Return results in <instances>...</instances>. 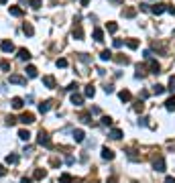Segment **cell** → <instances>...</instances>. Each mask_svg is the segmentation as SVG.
Listing matches in <instances>:
<instances>
[{
    "label": "cell",
    "instance_id": "cell-47",
    "mask_svg": "<svg viewBox=\"0 0 175 183\" xmlns=\"http://www.w3.org/2000/svg\"><path fill=\"white\" fill-rule=\"evenodd\" d=\"M165 183H175V177H167V179H165Z\"/></svg>",
    "mask_w": 175,
    "mask_h": 183
},
{
    "label": "cell",
    "instance_id": "cell-17",
    "mask_svg": "<svg viewBox=\"0 0 175 183\" xmlns=\"http://www.w3.org/2000/svg\"><path fill=\"white\" fill-rule=\"evenodd\" d=\"M10 104H12V108H15V110H20V108L24 106V100H23V98H12V102H10Z\"/></svg>",
    "mask_w": 175,
    "mask_h": 183
},
{
    "label": "cell",
    "instance_id": "cell-3",
    "mask_svg": "<svg viewBox=\"0 0 175 183\" xmlns=\"http://www.w3.org/2000/svg\"><path fill=\"white\" fill-rule=\"evenodd\" d=\"M153 169L159 171V173H163V171H165V159H163V157H157V159L153 161Z\"/></svg>",
    "mask_w": 175,
    "mask_h": 183
},
{
    "label": "cell",
    "instance_id": "cell-10",
    "mask_svg": "<svg viewBox=\"0 0 175 183\" xmlns=\"http://www.w3.org/2000/svg\"><path fill=\"white\" fill-rule=\"evenodd\" d=\"M31 57H33V55H31L29 49H19V59L20 61H29Z\"/></svg>",
    "mask_w": 175,
    "mask_h": 183
},
{
    "label": "cell",
    "instance_id": "cell-16",
    "mask_svg": "<svg viewBox=\"0 0 175 183\" xmlns=\"http://www.w3.org/2000/svg\"><path fill=\"white\" fill-rule=\"evenodd\" d=\"M8 15L10 16H23V8H20V6H10Z\"/></svg>",
    "mask_w": 175,
    "mask_h": 183
},
{
    "label": "cell",
    "instance_id": "cell-39",
    "mask_svg": "<svg viewBox=\"0 0 175 183\" xmlns=\"http://www.w3.org/2000/svg\"><path fill=\"white\" fill-rule=\"evenodd\" d=\"M0 67H2V71H10V63H8V61L4 59V61L0 63Z\"/></svg>",
    "mask_w": 175,
    "mask_h": 183
},
{
    "label": "cell",
    "instance_id": "cell-29",
    "mask_svg": "<svg viewBox=\"0 0 175 183\" xmlns=\"http://www.w3.org/2000/svg\"><path fill=\"white\" fill-rule=\"evenodd\" d=\"M71 181H73V177L69 173H63L61 177H59V183H71Z\"/></svg>",
    "mask_w": 175,
    "mask_h": 183
},
{
    "label": "cell",
    "instance_id": "cell-21",
    "mask_svg": "<svg viewBox=\"0 0 175 183\" xmlns=\"http://www.w3.org/2000/svg\"><path fill=\"white\" fill-rule=\"evenodd\" d=\"M165 108H167L169 112H175V96H171L169 100L165 102Z\"/></svg>",
    "mask_w": 175,
    "mask_h": 183
},
{
    "label": "cell",
    "instance_id": "cell-20",
    "mask_svg": "<svg viewBox=\"0 0 175 183\" xmlns=\"http://www.w3.org/2000/svg\"><path fill=\"white\" fill-rule=\"evenodd\" d=\"M110 138L120 140V138H122V130H120V128H112V130H110Z\"/></svg>",
    "mask_w": 175,
    "mask_h": 183
},
{
    "label": "cell",
    "instance_id": "cell-9",
    "mask_svg": "<svg viewBox=\"0 0 175 183\" xmlns=\"http://www.w3.org/2000/svg\"><path fill=\"white\" fill-rule=\"evenodd\" d=\"M102 159L104 161H112V159H114V151L108 149V147H104V149H102Z\"/></svg>",
    "mask_w": 175,
    "mask_h": 183
},
{
    "label": "cell",
    "instance_id": "cell-4",
    "mask_svg": "<svg viewBox=\"0 0 175 183\" xmlns=\"http://www.w3.org/2000/svg\"><path fill=\"white\" fill-rule=\"evenodd\" d=\"M23 124H33L35 122V114L33 112H24V114H20V118H19Z\"/></svg>",
    "mask_w": 175,
    "mask_h": 183
},
{
    "label": "cell",
    "instance_id": "cell-37",
    "mask_svg": "<svg viewBox=\"0 0 175 183\" xmlns=\"http://www.w3.org/2000/svg\"><path fill=\"white\" fill-rule=\"evenodd\" d=\"M167 90L175 94V75H171V77H169V87H167Z\"/></svg>",
    "mask_w": 175,
    "mask_h": 183
},
{
    "label": "cell",
    "instance_id": "cell-42",
    "mask_svg": "<svg viewBox=\"0 0 175 183\" xmlns=\"http://www.w3.org/2000/svg\"><path fill=\"white\" fill-rule=\"evenodd\" d=\"M114 47H122V39H114Z\"/></svg>",
    "mask_w": 175,
    "mask_h": 183
},
{
    "label": "cell",
    "instance_id": "cell-15",
    "mask_svg": "<svg viewBox=\"0 0 175 183\" xmlns=\"http://www.w3.org/2000/svg\"><path fill=\"white\" fill-rule=\"evenodd\" d=\"M83 96H86V98H94V96H96V87H94L92 83H90V86H86V90H83Z\"/></svg>",
    "mask_w": 175,
    "mask_h": 183
},
{
    "label": "cell",
    "instance_id": "cell-24",
    "mask_svg": "<svg viewBox=\"0 0 175 183\" xmlns=\"http://www.w3.org/2000/svg\"><path fill=\"white\" fill-rule=\"evenodd\" d=\"M112 59H116V63H120V65H128L130 63V59L124 57V55H116V57H112Z\"/></svg>",
    "mask_w": 175,
    "mask_h": 183
},
{
    "label": "cell",
    "instance_id": "cell-45",
    "mask_svg": "<svg viewBox=\"0 0 175 183\" xmlns=\"http://www.w3.org/2000/svg\"><path fill=\"white\" fill-rule=\"evenodd\" d=\"M15 122H16V118H15V116H8V126H12Z\"/></svg>",
    "mask_w": 175,
    "mask_h": 183
},
{
    "label": "cell",
    "instance_id": "cell-19",
    "mask_svg": "<svg viewBox=\"0 0 175 183\" xmlns=\"http://www.w3.org/2000/svg\"><path fill=\"white\" fill-rule=\"evenodd\" d=\"M24 71H27V75H29V77H37V75H39V71H37V67H35V65H27V69H24Z\"/></svg>",
    "mask_w": 175,
    "mask_h": 183
},
{
    "label": "cell",
    "instance_id": "cell-40",
    "mask_svg": "<svg viewBox=\"0 0 175 183\" xmlns=\"http://www.w3.org/2000/svg\"><path fill=\"white\" fill-rule=\"evenodd\" d=\"M57 67H67V59H57Z\"/></svg>",
    "mask_w": 175,
    "mask_h": 183
},
{
    "label": "cell",
    "instance_id": "cell-43",
    "mask_svg": "<svg viewBox=\"0 0 175 183\" xmlns=\"http://www.w3.org/2000/svg\"><path fill=\"white\" fill-rule=\"evenodd\" d=\"M104 92H106V94H112V92H114V86H106V87H104Z\"/></svg>",
    "mask_w": 175,
    "mask_h": 183
},
{
    "label": "cell",
    "instance_id": "cell-13",
    "mask_svg": "<svg viewBox=\"0 0 175 183\" xmlns=\"http://www.w3.org/2000/svg\"><path fill=\"white\" fill-rule=\"evenodd\" d=\"M23 33L27 35V37H33V35H35L33 24H31V23H24V24H23Z\"/></svg>",
    "mask_w": 175,
    "mask_h": 183
},
{
    "label": "cell",
    "instance_id": "cell-12",
    "mask_svg": "<svg viewBox=\"0 0 175 183\" xmlns=\"http://www.w3.org/2000/svg\"><path fill=\"white\" fill-rule=\"evenodd\" d=\"M73 140H75V143H83V140H86V134H83V130H73Z\"/></svg>",
    "mask_w": 175,
    "mask_h": 183
},
{
    "label": "cell",
    "instance_id": "cell-7",
    "mask_svg": "<svg viewBox=\"0 0 175 183\" xmlns=\"http://www.w3.org/2000/svg\"><path fill=\"white\" fill-rule=\"evenodd\" d=\"M71 35H73V39H75V41H82V39H83V29L79 27V24H75Z\"/></svg>",
    "mask_w": 175,
    "mask_h": 183
},
{
    "label": "cell",
    "instance_id": "cell-11",
    "mask_svg": "<svg viewBox=\"0 0 175 183\" xmlns=\"http://www.w3.org/2000/svg\"><path fill=\"white\" fill-rule=\"evenodd\" d=\"M118 98H120L122 102H130L132 100V94L128 90H120V92H118Z\"/></svg>",
    "mask_w": 175,
    "mask_h": 183
},
{
    "label": "cell",
    "instance_id": "cell-35",
    "mask_svg": "<svg viewBox=\"0 0 175 183\" xmlns=\"http://www.w3.org/2000/svg\"><path fill=\"white\" fill-rule=\"evenodd\" d=\"M90 118H92V114H88V112H83V114L79 116V120H82V122H86V124H90V122H92Z\"/></svg>",
    "mask_w": 175,
    "mask_h": 183
},
{
    "label": "cell",
    "instance_id": "cell-32",
    "mask_svg": "<svg viewBox=\"0 0 175 183\" xmlns=\"http://www.w3.org/2000/svg\"><path fill=\"white\" fill-rule=\"evenodd\" d=\"M45 175H47V171H45V169H35V179H43Z\"/></svg>",
    "mask_w": 175,
    "mask_h": 183
},
{
    "label": "cell",
    "instance_id": "cell-8",
    "mask_svg": "<svg viewBox=\"0 0 175 183\" xmlns=\"http://www.w3.org/2000/svg\"><path fill=\"white\" fill-rule=\"evenodd\" d=\"M43 86L49 87V90H53V87H55V77L53 75H45L43 77Z\"/></svg>",
    "mask_w": 175,
    "mask_h": 183
},
{
    "label": "cell",
    "instance_id": "cell-49",
    "mask_svg": "<svg viewBox=\"0 0 175 183\" xmlns=\"http://www.w3.org/2000/svg\"><path fill=\"white\" fill-rule=\"evenodd\" d=\"M79 2H82V6H88V4H90V0H79Z\"/></svg>",
    "mask_w": 175,
    "mask_h": 183
},
{
    "label": "cell",
    "instance_id": "cell-30",
    "mask_svg": "<svg viewBox=\"0 0 175 183\" xmlns=\"http://www.w3.org/2000/svg\"><path fill=\"white\" fill-rule=\"evenodd\" d=\"M126 47L128 49H139V41H136V39H128V41H126Z\"/></svg>",
    "mask_w": 175,
    "mask_h": 183
},
{
    "label": "cell",
    "instance_id": "cell-5",
    "mask_svg": "<svg viewBox=\"0 0 175 183\" xmlns=\"http://www.w3.org/2000/svg\"><path fill=\"white\" fill-rule=\"evenodd\" d=\"M167 10V4H163V2H159V4H153L151 6V12L153 15H163Z\"/></svg>",
    "mask_w": 175,
    "mask_h": 183
},
{
    "label": "cell",
    "instance_id": "cell-33",
    "mask_svg": "<svg viewBox=\"0 0 175 183\" xmlns=\"http://www.w3.org/2000/svg\"><path fill=\"white\" fill-rule=\"evenodd\" d=\"M106 29H108V33H116V31H118V24L116 23H108Z\"/></svg>",
    "mask_w": 175,
    "mask_h": 183
},
{
    "label": "cell",
    "instance_id": "cell-34",
    "mask_svg": "<svg viewBox=\"0 0 175 183\" xmlns=\"http://www.w3.org/2000/svg\"><path fill=\"white\" fill-rule=\"evenodd\" d=\"M132 108H134V112H139V114H141V112L145 110V104H143V102L139 100V102H136V104H134V106H132Z\"/></svg>",
    "mask_w": 175,
    "mask_h": 183
},
{
    "label": "cell",
    "instance_id": "cell-50",
    "mask_svg": "<svg viewBox=\"0 0 175 183\" xmlns=\"http://www.w3.org/2000/svg\"><path fill=\"white\" fill-rule=\"evenodd\" d=\"M108 183H116V179H114V177H110V179H108Z\"/></svg>",
    "mask_w": 175,
    "mask_h": 183
},
{
    "label": "cell",
    "instance_id": "cell-52",
    "mask_svg": "<svg viewBox=\"0 0 175 183\" xmlns=\"http://www.w3.org/2000/svg\"><path fill=\"white\" fill-rule=\"evenodd\" d=\"M134 183H136V181H134Z\"/></svg>",
    "mask_w": 175,
    "mask_h": 183
},
{
    "label": "cell",
    "instance_id": "cell-22",
    "mask_svg": "<svg viewBox=\"0 0 175 183\" xmlns=\"http://www.w3.org/2000/svg\"><path fill=\"white\" fill-rule=\"evenodd\" d=\"M112 57H114V55H112V51H108V49H104L102 53H100V59H102V61H110Z\"/></svg>",
    "mask_w": 175,
    "mask_h": 183
},
{
    "label": "cell",
    "instance_id": "cell-44",
    "mask_svg": "<svg viewBox=\"0 0 175 183\" xmlns=\"http://www.w3.org/2000/svg\"><path fill=\"white\" fill-rule=\"evenodd\" d=\"M4 175H6V167H4V165H0V177H4Z\"/></svg>",
    "mask_w": 175,
    "mask_h": 183
},
{
    "label": "cell",
    "instance_id": "cell-25",
    "mask_svg": "<svg viewBox=\"0 0 175 183\" xmlns=\"http://www.w3.org/2000/svg\"><path fill=\"white\" fill-rule=\"evenodd\" d=\"M19 163V157H16L15 153H10L8 157H6V165H16Z\"/></svg>",
    "mask_w": 175,
    "mask_h": 183
},
{
    "label": "cell",
    "instance_id": "cell-51",
    "mask_svg": "<svg viewBox=\"0 0 175 183\" xmlns=\"http://www.w3.org/2000/svg\"><path fill=\"white\" fill-rule=\"evenodd\" d=\"M6 2H8V0H0V4H6Z\"/></svg>",
    "mask_w": 175,
    "mask_h": 183
},
{
    "label": "cell",
    "instance_id": "cell-41",
    "mask_svg": "<svg viewBox=\"0 0 175 183\" xmlns=\"http://www.w3.org/2000/svg\"><path fill=\"white\" fill-rule=\"evenodd\" d=\"M78 87H79V86H78V83H75V82H73V83H69V86H67V90H69V92H75V90H78Z\"/></svg>",
    "mask_w": 175,
    "mask_h": 183
},
{
    "label": "cell",
    "instance_id": "cell-1",
    "mask_svg": "<svg viewBox=\"0 0 175 183\" xmlns=\"http://www.w3.org/2000/svg\"><path fill=\"white\" fill-rule=\"evenodd\" d=\"M37 143H39L41 147H51V138H49V134L45 132V130H41L39 136H37Z\"/></svg>",
    "mask_w": 175,
    "mask_h": 183
},
{
    "label": "cell",
    "instance_id": "cell-46",
    "mask_svg": "<svg viewBox=\"0 0 175 183\" xmlns=\"http://www.w3.org/2000/svg\"><path fill=\"white\" fill-rule=\"evenodd\" d=\"M20 183H33V179H29V177H23V179H20Z\"/></svg>",
    "mask_w": 175,
    "mask_h": 183
},
{
    "label": "cell",
    "instance_id": "cell-26",
    "mask_svg": "<svg viewBox=\"0 0 175 183\" xmlns=\"http://www.w3.org/2000/svg\"><path fill=\"white\" fill-rule=\"evenodd\" d=\"M151 73H161V65L155 59H151Z\"/></svg>",
    "mask_w": 175,
    "mask_h": 183
},
{
    "label": "cell",
    "instance_id": "cell-31",
    "mask_svg": "<svg viewBox=\"0 0 175 183\" xmlns=\"http://www.w3.org/2000/svg\"><path fill=\"white\" fill-rule=\"evenodd\" d=\"M29 4H31V8H33V10H39L41 4H43V0H31Z\"/></svg>",
    "mask_w": 175,
    "mask_h": 183
},
{
    "label": "cell",
    "instance_id": "cell-23",
    "mask_svg": "<svg viewBox=\"0 0 175 183\" xmlns=\"http://www.w3.org/2000/svg\"><path fill=\"white\" fill-rule=\"evenodd\" d=\"M49 108H51V102H41V104H39V112H41V114H45V112H49Z\"/></svg>",
    "mask_w": 175,
    "mask_h": 183
},
{
    "label": "cell",
    "instance_id": "cell-48",
    "mask_svg": "<svg viewBox=\"0 0 175 183\" xmlns=\"http://www.w3.org/2000/svg\"><path fill=\"white\" fill-rule=\"evenodd\" d=\"M167 10H169L171 15H173V16H175V8H173V6H167Z\"/></svg>",
    "mask_w": 175,
    "mask_h": 183
},
{
    "label": "cell",
    "instance_id": "cell-36",
    "mask_svg": "<svg viewBox=\"0 0 175 183\" xmlns=\"http://www.w3.org/2000/svg\"><path fill=\"white\" fill-rule=\"evenodd\" d=\"M165 90H167V87H163V86H161V83H157V86H153V92H155L157 96H159V94H163V92H165Z\"/></svg>",
    "mask_w": 175,
    "mask_h": 183
},
{
    "label": "cell",
    "instance_id": "cell-14",
    "mask_svg": "<svg viewBox=\"0 0 175 183\" xmlns=\"http://www.w3.org/2000/svg\"><path fill=\"white\" fill-rule=\"evenodd\" d=\"M2 51H4V53H12V51H15L12 41H2Z\"/></svg>",
    "mask_w": 175,
    "mask_h": 183
},
{
    "label": "cell",
    "instance_id": "cell-28",
    "mask_svg": "<svg viewBox=\"0 0 175 183\" xmlns=\"http://www.w3.org/2000/svg\"><path fill=\"white\" fill-rule=\"evenodd\" d=\"M19 138H20V140H29V138H31V132H29L27 128L19 130Z\"/></svg>",
    "mask_w": 175,
    "mask_h": 183
},
{
    "label": "cell",
    "instance_id": "cell-2",
    "mask_svg": "<svg viewBox=\"0 0 175 183\" xmlns=\"http://www.w3.org/2000/svg\"><path fill=\"white\" fill-rule=\"evenodd\" d=\"M8 82H10V83H16V86H27V77H23V75H16V73H12V75L8 77Z\"/></svg>",
    "mask_w": 175,
    "mask_h": 183
},
{
    "label": "cell",
    "instance_id": "cell-6",
    "mask_svg": "<svg viewBox=\"0 0 175 183\" xmlns=\"http://www.w3.org/2000/svg\"><path fill=\"white\" fill-rule=\"evenodd\" d=\"M71 104H73V106H83V96H79V94H78V92H73V94H71Z\"/></svg>",
    "mask_w": 175,
    "mask_h": 183
},
{
    "label": "cell",
    "instance_id": "cell-18",
    "mask_svg": "<svg viewBox=\"0 0 175 183\" xmlns=\"http://www.w3.org/2000/svg\"><path fill=\"white\" fill-rule=\"evenodd\" d=\"M122 15L126 16V19H134V16H136V8L128 6V8H124V10H122Z\"/></svg>",
    "mask_w": 175,
    "mask_h": 183
},
{
    "label": "cell",
    "instance_id": "cell-38",
    "mask_svg": "<svg viewBox=\"0 0 175 183\" xmlns=\"http://www.w3.org/2000/svg\"><path fill=\"white\" fill-rule=\"evenodd\" d=\"M112 122H114V120H112L110 116H102V124L104 126H112Z\"/></svg>",
    "mask_w": 175,
    "mask_h": 183
},
{
    "label": "cell",
    "instance_id": "cell-27",
    "mask_svg": "<svg viewBox=\"0 0 175 183\" xmlns=\"http://www.w3.org/2000/svg\"><path fill=\"white\" fill-rule=\"evenodd\" d=\"M94 39H96L98 43H100V41H104V31H102V29H94Z\"/></svg>",
    "mask_w": 175,
    "mask_h": 183
}]
</instances>
